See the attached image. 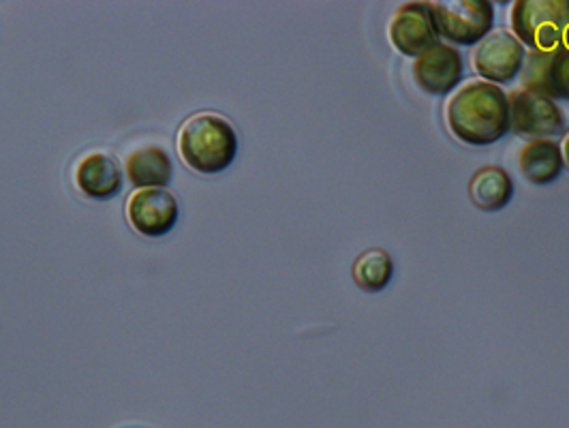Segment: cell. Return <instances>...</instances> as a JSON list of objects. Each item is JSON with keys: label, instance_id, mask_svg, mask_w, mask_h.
Returning <instances> with one entry per match:
<instances>
[{"label": "cell", "instance_id": "14", "mask_svg": "<svg viewBox=\"0 0 569 428\" xmlns=\"http://www.w3.org/2000/svg\"><path fill=\"white\" fill-rule=\"evenodd\" d=\"M469 198L485 212L503 210L513 198L512 176L503 168L486 166L471 176Z\"/></svg>", "mask_w": 569, "mask_h": 428}, {"label": "cell", "instance_id": "6", "mask_svg": "<svg viewBox=\"0 0 569 428\" xmlns=\"http://www.w3.org/2000/svg\"><path fill=\"white\" fill-rule=\"evenodd\" d=\"M527 48L510 30H492L473 52L476 73L490 84H510L520 78Z\"/></svg>", "mask_w": 569, "mask_h": 428}, {"label": "cell", "instance_id": "15", "mask_svg": "<svg viewBox=\"0 0 569 428\" xmlns=\"http://www.w3.org/2000/svg\"><path fill=\"white\" fill-rule=\"evenodd\" d=\"M351 275H353L356 286L360 287L362 291L379 293L392 283L395 261L383 249H369V251L360 253L353 261Z\"/></svg>", "mask_w": 569, "mask_h": 428}, {"label": "cell", "instance_id": "10", "mask_svg": "<svg viewBox=\"0 0 569 428\" xmlns=\"http://www.w3.org/2000/svg\"><path fill=\"white\" fill-rule=\"evenodd\" d=\"M520 82L525 90H533L557 99L569 101V48L536 52L527 50L525 64L520 71Z\"/></svg>", "mask_w": 569, "mask_h": 428}, {"label": "cell", "instance_id": "11", "mask_svg": "<svg viewBox=\"0 0 569 428\" xmlns=\"http://www.w3.org/2000/svg\"><path fill=\"white\" fill-rule=\"evenodd\" d=\"M73 182L78 191L94 201L114 200L122 191V170L112 155L92 150L80 157L73 166Z\"/></svg>", "mask_w": 569, "mask_h": 428}, {"label": "cell", "instance_id": "8", "mask_svg": "<svg viewBox=\"0 0 569 428\" xmlns=\"http://www.w3.org/2000/svg\"><path fill=\"white\" fill-rule=\"evenodd\" d=\"M390 41L405 57L418 58L439 43L430 2H405L390 22Z\"/></svg>", "mask_w": 569, "mask_h": 428}, {"label": "cell", "instance_id": "4", "mask_svg": "<svg viewBox=\"0 0 569 428\" xmlns=\"http://www.w3.org/2000/svg\"><path fill=\"white\" fill-rule=\"evenodd\" d=\"M430 7L439 39L452 48L478 46L495 27V4L488 0H441Z\"/></svg>", "mask_w": 569, "mask_h": 428}, {"label": "cell", "instance_id": "9", "mask_svg": "<svg viewBox=\"0 0 569 428\" xmlns=\"http://www.w3.org/2000/svg\"><path fill=\"white\" fill-rule=\"evenodd\" d=\"M413 78L427 94L446 97L452 94L465 78L462 54L448 46L437 43L413 62Z\"/></svg>", "mask_w": 569, "mask_h": 428}, {"label": "cell", "instance_id": "16", "mask_svg": "<svg viewBox=\"0 0 569 428\" xmlns=\"http://www.w3.org/2000/svg\"><path fill=\"white\" fill-rule=\"evenodd\" d=\"M559 146H561V155H563V166L569 170V133H566L563 142L559 143Z\"/></svg>", "mask_w": 569, "mask_h": 428}, {"label": "cell", "instance_id": "13", "mask_svg": "<svg viewBox=\"0 0 569 428\" xmlns=\"http://www.w3.org/2000/svg\"><path fill=\"white\" fill-rule=\"evenodd\" d=\"M518 166L531 185H550L563 171L561 146L555 140H531L522 146Z\"/></svg>", "mask_w": 569, "mask_h": 428}, {"label": "cell", "instance_id": "12", "mask_svg": "<svg viewBox=\"0 0 569 428\" xmlns=\"http://www.w3.org/2000/svg\"><path fill=\"white\" fill-rule=\"evenodd\" d=\"M124 173L138 189H166L173 173L170 152L163 146H140L127 155Z\"/></svg>", "mask_w": 569, "mask_h": 428}, {"label": "cell", "instance_id": "2", "mask_svg": "<svg viewBox=\"0 0 569 428\" xmlns=\"http://www.w3.org/2000/svg\"><path fill=\"white\" fill-rule=\"evenodd\" d=\"M176 148L187 168L212 176L236 161L238 133L226 116L198 112L180 125Z\"/></svg>", "mask_w": 569, "mask_h": 428}, {"label": "cell", "instance_id": "3", "mask_svg": "<svg viewBox=\"0 0 569 428\" xmlns=\"http://www.w3.org/2000/svg\"><path fill=\"white\" fill-rule=\"evenodd\" d=\"M510 24L527 50L569 48V0H518L510 11Z\"/></svg>", "mask_w": 569, "mask_h": 428}, {"label": "cell", "instance_id": "7", "mask_svg": "<svg viewBox=\"0 0 569 428\" xmlns=\"http://www.w3.org/2000/svg\"><path fill=\"white\" fill-rule=\"evenodd\" d=\"M178 200L168 189H138L124 203L129 226L143 238H161L178 223Z\"/></svg>", "mask_w": 569, "mask_h": 428}, {"label": "cell", "instance_id": "1", "mask_svg": "<svg viewBox=\"0 0 569 428\" xmlns=\"http://www.w3.org/2000/svg\"><path fill=\"white\" fill-rule=\"evenodd\" d=\"M450 133L467 146H490L510 129V101L501 86L473 80L460 86L446 108Z\"/></svg>", "mask_w": 569, "mask_h": 428}, {"label": "cell", "instance_id": "5", "mask_svg": "<svg viewBox=\"0 0 569 428\" xmlns=\"http://www.w3.org/2000/svg\"><path fill=\"white\" fill-rule=\"evenodd\" d=\"M510 101V129L516 136L531 140H552L563 136L566 116L557 101L533 90H512L508 92Z\"/></svg>", "mask_w": 569, "mask_h": 428}]
</instances>
